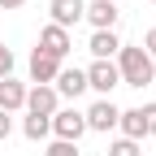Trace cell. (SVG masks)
Instances as JSON below:
<instances>
[{"instance_id":"obj_14","label":"cell","mask_w":156,"mask_h":156,"mask_svg":"<svg viewBox=\"0 0 156 156\" xmlns=\"http://www.w3.org/2000/svg\"><path fill=\"white\" fill-rule=\"evenodd\" d=\"M22 134H26L30 143L48 139V134H52V117H35V113H26V117H22Z\"/></svg>"},{"instance_id":"obj_20","label":"cell","mask_w":156,"mask_h":156,"mask_svg":"<svg viewBox=\"0 0 156 156\" xmlns=\"http://www.w3.org/2000/svg\"><path fill=\"white\" fill-rule=\"evenodd\" d=\"M9 134H13V117L0 113V139H9Z\"/></svg>"},{"instance_id":"obj_4","label":"cell","mask_w":156,"mask_h":156,"mask_svg":"<svg viewBox=\"0 0 156 156\" xmlns=\"http://www.w3.org/2000/svg\"><path fill=\"white\" fill-rule=\"evenodd\" d=\"M35 48H39V52H48L52 61H61V65H65V56L74 52V39H69V30H61V26H52V22H48L44 30H39V44H35Z\"/></svg>"},{"instance_id":"obj_18","label":"cell","mask_w":156,"mask_h":156,"mask_svg":"<svg viewBox=\"0 0 156 156\" xmlns=\"http://www.w3.org/2000/svg\"><path fill=\"white\" fill-rule=\"evenodd\" d=\"M143 126H147V139L156 134V104H143Z\"/></svg>"},{"instance_id":"obj_9","label":"cell","mask_w":156,"mask_h":156,"mask_svg":"<svg viewBox=\"0 0 156 156\" xmlns=\"http://www.w3.org/2000/svg\"><path fill=\"white\" fill-rule=\"evenodd\" d=\"M52 91H56V95H69V100H78V95L87 91V74L78 69V65H61V74H56Z\"/></svg>"},{"instance_id":"obj_7","label":"cell","mask_w":156,"mask_h":156,"mask_svg":"<svg viewBox=\"0 0 156 156\" xmlns=\"http://www.w3.org/2000/svg\"><path fill=\"white\" fill-rule=\"evenodd\" d=\"M56 108H61V95H56L52 87H26V113H35V117H52Z\"/></svg>"},{"instance_id":"obj_15","label":"cell","mask_w":156,"mask_h":156,"mask_svg":"<svg viewBox=\"0 0 156 156\" xmlns=\"http://www.w3.org/2000/svg\"><path fill=\"white\" fill-rule=\"evenodd\" d=\"M108 156H143L139 143H130V139H113L108 143Z\"/></svg>"},{"instance_id":"obj_12","label":"cell","mask_w":156,"mask_h":156,"mask_svg":"<svg viewBox=\"0 0 156 156\" xmlns=\"http://www.w3.org/2000/svg\"><path fill=\"white\" fill-rule=\"evenodd\" d=\"M117 48H122L117 30H91V44H87V52L95 56V61H113V56H117Z\"/></svg>"},{"instance_id":"obj_2","label":"cell","mask_w":156,"mask_h":156,"mask_svg":"<svg viewBox=\"0 0 156 156\" xmlns=\"http://www.w3.org/2000/svg\"><path fill=\"white\" fill-rule=\"evenodd\" d=\"M83 74H87V91H100V100H108L113 87H122V74L113 61H91Z\"/></svg>"},{"instance_id":"obj_3","label":"cell","mask_w":156,"mask_h":156,"mask_svg":"<svg viewBox=\"0 0 156 156\" xmlns=\"http://www.w3.org/2000/svg\"><path fill=\"white\" fill-rule=\"evenodd\" d=\"M52 134H56L61 143H78V139L87 134L83 113H78V108H56V113H52Z\"/></svg>"},{"instance_id":"obj_21","label":"cell","mask_w":156,"mask_h":156,"mask_svg":"<svg viewBox=\"0 0 156 156\" xmlns=\"http://www.w3.org/2000/svg\"><path fill=\"white\" fill-rule=\"evenodd\" d=\"M22 5H26V0H0V9H5V13H9V9H22Z\"/></svg>"},{"instance_id":"obj_19","label":"cell","mask_w":156,"mask_h":156,"mask_svg":"<svg viewBox=\"0 0 156 156\" xmlns=\"http://www.w3.org/2000/svg\"><path fill=\"white\" fill-rule=\"evenodd\" d=\"M139 48H143V52H147V56H152V61H156V26H152V30H147V35H143V44H139Z\"/></svg>"},{"instance_id":"obj_17","label":"cell","mask_w":156,"mask_h":156,"mask_svg":"<svg viewBox=\"0 0 156 156\" xmlns=\"http://www.w3.org/2000/svg\"><path fill=\"white\" fill-rule=\"evenodd\" d=\"M9 74H13V52L0 44V78H9Z\"/></svg>"},{"instance_id":"obj_6","label":"cell","mask_w":156,"mask_h":156,"mask_svg":"<svg viewBox=\"0 0 156 156\" xmlns=\"http://www.w3.org/2000/svg\"><path fill=\"white\" fill-rule=\"evenodd\" d=\"M117 5H108V0H91V5L83 9V22H91V30H117Z\"/></svg>"},{"instance_id":"obj_13","label":"cell","mask_w":156,"mask_h":156,"mask_svg":"<svg viewBox=\"0 0 156 156\" xmlns=\"http://www.w3.org/2000/svg\"><path fill=\"white\" fill-rule=\"evenodd\" d=\"M117 126H122V139H130V143H143V139H147V126H143V108H122Z\"/></svg>"},{"instance_id":"obj_22","label":"cell","mask_w":156,"mask_h":156,"mask_svg":"<svg viewBox=\"0 0 156 156\" xmlns=\"http://www.w3.org/2000/svg\"><path fill=\"white\" fill-rule=\"evenodd\" d=\"M108 5H117V0H108Z\"/></svg>"},{"instance_id":"obj_5","label":"cell","mask_w":156,"mask_h":156,"mask_svg":"<svg viewBox=\"0 0 156 156\" xmlns=\"http://www.w3.org/2000/svg\"><path fill=\"white\" fill-rule=\"evenodd\" d=\"M117 117H122V108H117L113 100H95V104L83 113V122H87V130H100V134H108V130L117 126Z\"/></svg>"},{"instance_id":"obj_16","label":"cell","mask_w":156,"mask_h":156,"mask_svg":"<svg viewBox=\"0 0 156 156\" xmlns=\"http://www.w3.org/2000/svg\"><path fill=\"white\" fill-rule=\"evenodd\" d=\"M44 156H83V152H78V143H61V139H52V143L44 147Z\"/></svg>"},{"instance_id":"obj_23","label":"cell","mask_w":156,"mask_h":156,"mask_svg":"<svg viewBox=\"0 0 156 156\" xmlns=\"http://www.w3.org/2000/svg\"><path fill=\"white\" fill-rule=\"evenodd\" d=\"M152 5H156V0H152Z\"/></svg>"},{"instance_id":"obj_10","label":"cell","mask_w":156,"mask_h":156,"mask_svg":"<svg viewBox=\"0 0 156 156\" xmlns=\"http://www.w3.org/2000/svg\"><path fill=\"white\" fill-rule=\"evenodd\" d=\"M83 9H87V0H52V5H48V13H52V26L69 30L74 22H83Z\"/></svg>"},{"instance_id":"obj_11","label":"cell","mask_w":156,"mask_h":156,"mask_svg":"<svg viewBox=\"0 0 156 156\" xmlns=\"http://www.w3.org/2000/svg\"><path fill=\"white\" fill-rule=\"evenodd\" d=\"M26 108V83H17V78H0V113H17Z\"/></svg>"},{"instance_id":"obj_1","label":"cell","mask_w":156,"mask_h":156,"mask_svg":"<svg viewBox=\"0 0 156 156\" xmlns=\"http://www.w3.org/2000/svg\"><path fill=\"white\" fill-rule=\"evenodd\" d=\"M113 65H117V74H122V87H152L156 83V61L139 48V44H122L117 48V56H113Z\"/></svg>"},{"instance_id":"obj_8","label":"cell","mask_w":156,"mask_h":156,"mask_svg":"<svg viewBox=\"0 0 156 156\" xmlns=\"http://www.w3.org/2000/svg\"><path fill=\"white\" fill-rule=\"evenodd\" d=\"M56 74H61V61H52L48 52L35 48V52H30V83H35V87H52Z\"/></svg>"}]
</instances>
